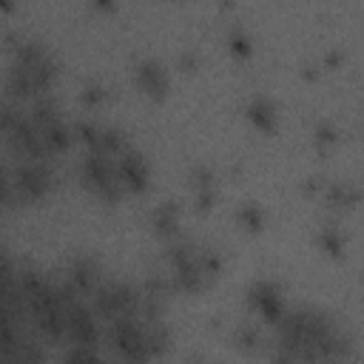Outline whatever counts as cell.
<instances>
[{"label":"cell","instance_id":"1","mask_svg":"<svg viewBox=\"0 0 364 364\" xmlns=\"http://www.w3.org/2000/svg\"><path fill=\"white\" fill-rule=\"evenodd\" d=\"M80 173H82V182L102 199L108 202H117L122 196V182L117 176V165H114V156H105V154H85L82 156V165H80Z\"/></svg>","mask_w":364,"mask_h":364},{"label":"cell","instance_id":"2","mask_svg":"<svg viewBox=\"0 0 364 364\" xmlns=\"http://www.w3.org/2000/svg\"><path fill=\"white\" fill-rule=\"evenodd\" d=\"M91 293H94V313L108 321L139 310V293L122 282H102Z\"/></svg>","mask_w":364,"mask_h":364},{"label":"cell","instance_id":"3","mask_svg":"<svg viewBox=\"0 0 364 364\" xmlns=\"http://www.w3.org/2000/svg\"><path fill=\"white\" fill-rule=\"evenodd\" d=\"M11 191L20 202H37L51 188V168L43 159H26L11 171Z\"/></svg>","mask_w":364,"mask_h":364},{"label":"cell","instance_id":"4","mask_svg":"<svg viewBox=\"0 0 364 364\" xmlns=\"http://www.w3.org/2000/svg\"><path fill=\"white\" fill-rule=\"evenodd\" d=\"M65 338H71V344H82V347L97 344L94 313L85 304H80V299L65 310Z\"/></svg>","mask_w":364,"mask_h":364},{"label":"cell","instance_id":"5","mask_svg":"<svg viewBox=\"0 0 364 364\" xmlns=\"http://www.w3.org/2000/svg\"><path fill=\"white\" fill-rule=\"evenodd\" d=\"M114 165L125 191H142L148 185V162L139 151H119L114 156Z\"/></svg>","mask_w":364,"mask_h":364},{"label":"cell","instance_id":"6","mask_svg":"<svg viewBox=\"0 0 364 364\" xmlns=\"http://www.w3.org/2000/svg\"><path fill=\"white\" fill-rule=\"evenodd\" d=\"M100 284V270H97V262L91 259H74L65 270V287L74 290L77 296L82 293H91L94 287Z\"/></svg>","mask_w":364,"mask_h":364},{"label":"cell","instance_id":"7","mask_svg":"<svg viewBox=\"0 0 364 364\" xmlns=\"http://www.w3.org/2000/svg\"><path fill=\"white\" fill-rule=\"evenodd\" d=\"M134 80L136 85L148 94V97H162L168 91V71L162 68V63L156 60H142L134 68Z\"/></svg>","mask_w":364,"mask_h":364},{"label":"cell","instance_id":"8","mask_svg":"<svg viewBox=\"0 0 364 364\" xmlns=\"http://www.w3.org/2000/svg\"><path fill=\"white\" fill-rule=\"evenodd\" d=\"M247 296H250V304H253L267 321H279V316L284 313L282 296H279V290H276L270 282H259V284H253V290H250Z\"/></svg>","mask_w":364,"mask_h":364},{"label":"cell","instance_id":"9","mask_svg":"<svg viewBox=\"0 0 364 364\" xmlns=\"http://www.w3.org/2000/svg\"><path fill=\"white\" fill-rule=\"evenodd\" d=\"M247 119H250L259 131H273V128H276V108H273V102H267L264 97L250 100V105H247Z\"/></svg>","mask_w":364,"mask_h":364},{"label":"cell","instance_id":"10","mask_svg":"<svg viewBox=\"0 0 364 364\" xmlns=\"http://www.w3.org/2000/svg\"><path fill=\"white\" fill-rule=\"evenodd\" d=\"M151 225H154V230H156L159 236H173V233L179 230V210H176V205H173V202L159 205V208L151 213Z\"/></svg>","mask_w":364,"mask_h":364},{"label":"cell","instance_id":"11","mask_svg":"<svg viewBox=\"0 0 364 364\" xmlns=\"http://www.w3.org/2000/svg\"><path fill=\"white\" fill-rule=\"evenodd\" d=\"M358 202V188L353 182H333L327 188V205L333 208H353Z\"/></svg>","mask_w":364,"mask_h":364},{"label":"cell","instance_id":"12","mask_svg":"<svg viewBox=\"0 0 364 364\" xmlns=\"http://www.w3.org/2000/svg\"><path fill=\"white\" fill-rule=\"evenodd\" d=\"M191 182H193L199 208H208L210 199H213V176H210V171H208V168H196L193 176H191Z\"/></svg>","mask_w":364,"mask_h":364},{"label":"cell","instance_id":"13","mask_svg":"<svg viewBox=\"0 0 364 364\" xmlns=\"http://www.w3.org/2000/svg\"><path fill=\"white\" fill-rule=\"evenodd\" d=\"M318 245L327 250V253H338L344 247V236L330 225V228H321L318 230Z\"/></svg>","mask_w":364,"mask_h":364},{"label":"cell","instance_id":"14","mask_svg":"<svg viewBox=\"0 0 364 364\" xmlns=\"http://www.w3.org/2000/svg\"><path fill=\"white\" fill-rule=\"evenodd\" d=\"M239 222L247 228V230H259L262 228V210H259V205H242L239 208Z\"/></svg>","mask_w":364,"mask_h":364},{"label":"cell","instance_id":"15","mask_svg":"<svg viewBox=\"0 0 364 364\" xmlns=\"http://www.w3.org/2000/svg\"><path fill=\"white\" fill-rule=\"evenodd\" d=\"M228 46H230V51H233L236 57H247V54H250V43H247V37L239 34V31H233V34L228 37Z\"/></svg>","mask_w":364,"mask_h":364},{"label":"cell","instance_id":"16","mask_svg":"<svg viewBox=\"0 0 364 364\" xmlns=\"http://www.w3.org/2000/svg\"><path fill=\"white\" fill-rule=\"evenodd\" d=\"M9 202H14V191H11V179L0 168V205H9Z\"/></svg>","mask_w":364,"mask_h":364},{"label":"cell","instance_id":"17","mask_svg":"<svg viewBox=\"0 0 364 364\" xmlns=\"http://www.w3.org/2000/svg\"><path fill=\"white\" fill-rule=\"evenodd\" d=\"M20 111L14 108V105H6V102H0V131H9V125L14 122V117H17Z\"/></svg>","mask_w":364,"mask_h":364},{"label":"cell","instance_id":"18","mask_svg":"<svg viewBox=\"0 0 364 364\" xmlns=\"http://www.w3.org/2000/svg\"><path fill=\"white\" fill-rule=\"evenodd\" d=\"M94 6H100V9H111L114 6V0H91Z\"/></svg>","mask_w":364,"mask_h":364}]
</instances>
